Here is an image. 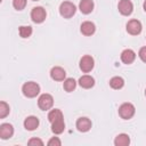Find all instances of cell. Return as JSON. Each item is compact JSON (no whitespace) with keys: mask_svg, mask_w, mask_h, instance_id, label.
<instances>
[{"mask_svg":"<svg viewBox=\"0 0 146 146\" xmlns=\"http://www.w3.org/2000/svg\"><path fill=\"white\" fill-rule=\"evenodd\" d=\"M22 91H23V95L27 98H33V97H36L40 92V86L36 83V82H33V81H29V82H25L22 87Z\"/></svg>","mask_w":146,"mask_h":146,"instance_id":"1","label":"cell"},{"mask_svg":"<svg viewBox=\"0 0 146 146\" xmlns=\"http://www.w3.org/2000/svg\"><path fill=\"white\" fill-rule=\"evenodd\" d=\"M76 11V7L71 1H64L59 6V14L64 18H71Z\"/></svg>","mask_w":146,"mask_h":146,"instance_id":"2","label":"cell"},{"mask_svg":"<svg viewBox=\"0 0 146 146\" xmlns=\"http://www.w3.org/2000/svg\"><path fill=\"white\" fill-rule=\"evenodd\" d=\"M135 112H136V108L131 103H123L119 107V115L123 120H130L135 115Z\"/></svg>","mask_w":146,"mask_h":146,"instance_id":"3","label":"cell"},{"mask_svg":"<svg viewBox=\"0 0 146 146\" xmlns=\"http://www.w3.org/2000/svg\"><path fill=\"white\" fill-rule=\"evenodd\" d=\"M38 105L42 111H48L54 105V98L49 94H42L38 99Z\"/></svg>","mask_w":146,"mask_h":146,"instance_id":"4","label":"cell"},{"mask_svg":"<svg viewBox=\"0 0 146 146\" xmlns=\"http://www.w3.org/2000/svg\"><path fill=\"white\" fill-rule=\"evenodd\" d=\"M46 16H47V13H46V9L42 8V7H34L31 11V18L34 23H42L44 19H46Z\"/></svg>","mask_w":146,"mask_h":146,"instance_id":"5","label":"cell"},{"mask_svg":"<svg viewBox=\"0 0 146 146\" xmlns=\"http://www.w3.org/2000/svg\"><path fill=\"white\" fill-rule=\"evenodd\" d=\"M141 23L138 19H130L127 23V32L131 35H138L141 32Z\"/></svg>","mask_w":146,"mask_h":146,"instance_id":"6","label":"cell"},{"mask_svg":"<svg viewBox=\"0 0 146 146\" xmlns=\"http://www.w3.org/2000/svg\"><path fill=\"white\" fill-rule=\"evenodd\" d=\"M94 65H95V60L91 56L89 55H86L83 56L81 59H80V68L82 72L84 73H88L90 72L92 68H94Z\"/></svg>","mask_w":146,"mask_h":146,"instance_id":"7","label":"cell"},{"mask_svg":"<svg viewBox=\"0 0 146 146\" xmlns=\"http://www.w3.org/2000/svg\"><path fill=\"white\" fill-rule=\"evenodd\" d=\"M117 9L123 16H129L133 11V5L130 0H120L117 5Z\"/></svg>","mask_w":146,"mask_h":146,"instance_id":"8","label":"cell"},{"mask_svg":"<svg viewBox=\"0 0 146 146\" xmlns=\"http://www.w3.org/2000/svg\"><path fill=\"white\" fill-rule=\"evenodd\" d=\"M50 76L55 81H64L65 80V76H66V72H65V70L63 67L55 66L50 71Z\"/></svg>","mask_w":146,"mask_h":146,"instance_id":"9","label":"cell"},{"mask_svg":"<svg viewBox=\"0 0 146 146\" xmlns=\"http://www.w3.org/2000/svg\"><path fill=\"white\" fill-rule=\"evenodd\" d=\"M91 121L88 117H79L76 120V129L80 132H87L91 129Z\"/></svg>","mask_w":146,"mask_h":146,"instance_id":"10","label":"cell"},{"mask_svg":"<svg viewBox=\"0 0 146 146\" xmlns=\"http://www.w3.org/2000/svg\"><path fill=\"white\" fill-rule=\"evenodd\" d=\"M14 135V128L9 123H2L0 125V138L1 139H9Z\"/></svg>","mask_w":146,"mask_h":146,"instance_id":"11","label":"cell"},{"mask_svg":"<svg viewBox=\"0 0 146 146\" xmlns=\"http://www.w3.org/2000/svg\"><path fill=\"white\" fill-rule=\"evenodd\" d=\"M80 31H81V33H82L83 35L89 36V35H92V34L95 33V31H96V26H95V24H94L92 22L86 21V22H83V23L81 24V26H80Z\"/></svg>","mask_w":146,"mask_h":146,"instance_id":"12","label":"cell"},{"mask_svg":"<svg viewBox=\"0 0 146 146\" xmlns=\"http://www.w3.org/2000/svg\"><path fill=\"white\" fill-rule=\"evenodd\" d=\"M24 127L26 130H30V131L35 130L39 127V119L36 116H33V115L27 116L24 120Z\"/></svg>","mask_w":146,"mask_h":146,"instance_id":"13","label":"cell"},{"mask_svg":"<svg viewBox=\"0 0 146 146\" xmlns=\"http://www.w3.org/2000/svg\"><path fill=\"white\" fill-rule=\"evenodd\" d=\"M136 59V54L132 49H124L121 52V60L124 64H131Z\"/></svg>","mask_w":146,"mask_h":146,"instance_id":"14","label":"cell"},{"mask_svg":"<svg viewBox=\"0 0 146 146\" xmlns=\"http://www.w3.org/2000/svg\"><path fill=\"white\" fill-rule=\"evenodd\" d=\"M79 9L82 14H90L94 10V1L92 0H81L79 3Z\"/></svg>","mask_w":146,"mask_h":146,"instance_id":"15","label":"cell"},{"mask_svg":"<svg viewBox=\"0 0 146 146\" xmlns=\"http://www.w3.org/2000/svg\"><path fill=\"white\" fill-rule=\"evenodd\" d=\"M65 129V122L63 117H59L57 120H55L54 122H51V131L56 135H59L64 131Z\"/></svg>","mask_w":146,"mask_h":146,"instance_id":"16","label":"cell"},{"mask_svg":"<svg viewBox=\"0 0 146 146\" xmlns=\"http://www.w3.org/2000/svg\"><path fill=\"white\" fill-rule=\"evenodd\" d=\"M79 84H80V87H82L84 89H90L95 84V79L90 75H82L79 79Z\"/></svg>","mask_w":146,"mask_h":146,"instance_id":"17","label":"cell"},{"mask_svg":"<svg viewBox=\"0 0 146 146\" xmlns=\"http://www.w3.org/2000/svg\"><path fill=\"white\" fill-rule=\"evenodd\" d=\"M129 144H130V138L125 133H120L114 139V145L115 146H127Z\"/></svg>","mask_w":146,"mask_h":146,"instance_id":"18","label":"cell"},{"mask_svg":"<svg viewBox=\"0 0 146 146\" xmlns=\"http://www.w3.org/2000/svg\"><path fill=\"white\" fill-rule=\"evenodd\" d=\"M110 86H111V88H113L115 90L121 89L124 86V80L121 76H113L110 80Z\"/></svg>","mask_w":146,"mask_h":146,"instance_id":"19","label":"cell"},{"mask_svg":"<svg viewBox=\"0 0 146 146\" xmlns=\"http://www.w3.org/2000/svg\"><path fill=\"white\" fill-rule=\"evenodd\" d=\"M75 87H76V81H75L74 79L68 78V79H65V80H64L63 88H64L65 91L71 92V91H73V90L75 89Z\"/></svg>","mask_w":146,"mask_h":146,"instance_id":"20","label":"cell"},{"mask_svg":"<svg viewBox=\"0 0 146 146\" xmlns=\"http://www.w3.org/2000/svg\"><path fill=\"white\" fill-rule=\"evenodd\" d=\"M59 117H63V113H62V111H60V110H58V108L51 110V111L49 112V114H48V120H49V122H50V123H51V122H54L55 120L59 119Z\"/></svg>","mask_w":146,"mask_h":146,"instance_id":"21","label":"cell"},{"mask_svg":"<svg viewBox=\"0 0 146 146\" xmlns=\"http://www.w3.org/2000/svg\"><path fill=\"white\" fill-rule=\"evenodd\" d=\"M18 33H19V35L22 36V38H29V36H31V34H32V27L31 26H21L19 29H18Z\"/></svg>","mask_w":146,"mask_h":146,"instance_id":"22","label":"cell"},{"mask_svg":"<svg viewBox=\"0 0 146 146\" xmlns=\"http://www.w3.org/2000/svg\"><path fill=\"white\" fill-rule=\"evenodd\" d=\"M9 112H10L9 105L6 102H1L0 103V119H5L9 114Z\"/></svg>","mask_w":146,"mask_h":146,"instance_id":"23","label":"cell"},{"mask_svg":"<svg viewBox=\"0 0 146 146\" xmlns=\"http://www.w3.org/2000/svg\"><path fill=\"white\" fill-rule=\"evenodd\" d=\"M13 6L17 10H23L26 6V0H13Z\"/></svg>","mask_w":146,"mask_h":146,"instance_id":"24","label":"cell"},{"mask_svg":"<svg viewBox=\"0 0 146 146\" xmlns=\"http://www.w3.org/2000/svg\"><path fill=\"white\" fill-rule=\"evenodd\" d=\"M62 141L58 139V137H52L49 141H48V146H60Z\"/></svg>","mask_w":146,"mask_h":146,"instance_id":"25","label":"cell"},{"mask_svg":"<svg viewBox=\"0 0 146 146\" xmlns=\"http://www.w3.org/2000/svg\"><path fill=\"white\" fill-rule=\"evenodd\" d=\"M138 56H139V58H140L144 63H146V47H143V48L139 49Z\"/></svg>","mask_w":146,"mask_h":146,"instance_id":"26","label":"cell"},{"mask_svg":"<svg viewBox=\"0 0 146 146\" xmlns=\"http://www.w3.org/2000/svg\"><path fill=\"white\" fill-rule=\"evenodd\" d=\"M29 145H39V146H42L43 145V141L39 138H31L29 140Z\"/></svg>","mask_w":146,"mask_h":146,"instance_id":"27","label":"cell"},{"mask_svg":"<svg viewBox=\"0 0 146 146\" xmlns=\"http://www.w3.org/2000/svg\"><path fill=\"white\" fill-rule=\"evenodd\" d=\"M144 10H145V11H146V0H145V1H144Z\"/></svg>","mask_w":146,"mask_h":146,"instance_id":"28","label":"cell"},{"mask_svg":"<svg viewBox=\"0 0 146 146\" xmlns=\"http://www.w3.org/2000/svg\"><path fill=\"white\" fill-rule=\"evenodd\" d=\"M32 1H38V0H32Z\"/></svg>","mask_w":146,"mask_h":146,"instance_id":"29","label":"cell"},{"mask_svg":"<svg viewBox=\"0 0 146 146\" xmlns=\"http://www.w3.org/2000/svg\"><path fill=\"white\" fill-rule=\"evenodd\" d=\"M145 96H146V90H145Z\"/></svg>","mask_w":146,"mask_h":146,"instance_id":"30","label":"cell"}]
</instances>
